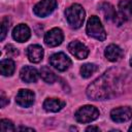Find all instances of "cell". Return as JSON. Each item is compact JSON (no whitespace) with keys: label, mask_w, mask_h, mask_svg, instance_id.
<instances>
[{"label":"cell","mask_w":132,"mask_h":132,"mask_svg":"<svg viewBox=\"0 0 132 132\" xmlns=\"http://www.w3.org/2000/svg\"><path fill=\"white\" fill-rule=\"evenodd\" d=\"M116 69H110L94 80L87 89V96L92 100H105L122 92V79Z\"/></svg>","instance_id":"cell-1"},{"label":"cell","mask_w":132,"mask_h":132,"mask_svg":"<svg viewBox=\"0 0 132 132\" xmlns=\"http://www.w3.org/2000/svg\"><path fill=\"white\" fill-rule=\"evenodd\" d=\"M65 15L70 27L77 29L85 21V10L79 4H72L65 10Z\"/></svg>","instance_id":"cell-2"},{"label":"cell","mask_w":132,"mask_h":132,"mask_svg":"<svg viewBox=\"0 0 132 132\" xmlns=\"http://www.w3.org/2000/svg\"><path fill=\"white\" fill-rule=\"evenodd\" d=\"M87 34L99 41H103L106 38V32L100 22V20L96 15H92L88 22L86 27Z\"/></svg>","instance_id":"cell-3"},{"label":"cell","mask_w":132,"mask_h":132,"mask_svg":"<svg viewBox=\"0 0 132 132\" xmlns=\"http://www.w3.org/2000/svg\"><path fill=\"white\" fill-rule=\"evenodd\" d=\"M99 114H100V112L95 106L85 105V106L80 107L79 109H77L74 116H75V119L77 122L86 124V123H91V122L95 121L99 117Z\"/></svg>","instance_id":"cell-4"},{"label":"cell","mask_w":132,"mask_h":132,"mask_svg":"<svg viewBox=\"0 0 132 132\" xmlns=\"http://www.w3.org/2000/svg\"><path fill=\"white\" fill-rule=\"evenodd\" d=\"M56 7H57L56 0H41L34 6L33 11L37 16L44 18L50 15L56 9Z\"/></svg>","instance_id":"cell-5"},{"label":"cell","mask_w":132,"mask_h":132,"mask_svg":"<svg viewBox=\"0 0 132 132\" xmlns=\"http://www.w3.org/2000/svg\"><path fill=\"white\" fill-rule=\"evenodd\" d=\"M51 65L59 71H65L71 66V60L64 53H57L50 58Z\"/></svg>","instance_id":"cell-6"},{"label":"cell","mask_w":132,"mask_h":132,"mask_svg":"<svg viewBox=\"0 0 132 132\" xmlns=\"http://www.w3.org/2000/svg\"><path fill=\"white\" fill-rule=\"evenodd\" d=\"M110 118L116 123H124L132 119V108L129 106H121L110 111Z\"/></svg>","instance_id":"cell-7"},{"label":"cell","mask_w":132,"mask_h":132,"mask_svg":"<svg viewBox=\"0 0 132 132\" xmlns=\"http://www.w3.org/2000/svg\"><path fill=\"white\" fill-rule=\"evenodd\" d=\"M63 39H64L63 32L59 28H53L48 32H46L44 35V42L47 46H51V47L60 45Z\"/></svg>","instance_id":"cell-8"},{"label":"cell","mask_w":132,"mask_h":132,"mask_svg":"<svg viewBox=\"0 0 132 132\" xmlns=\"http://www.w3.org/2000/svg\"><path fill=\"white\" fill-rule=\"evenodd\" d=\"M68 51L77 59L79 60H82V59H86L89 55V48L82 44L81 42H79L78 40H74V41H71L69 44H68Z\"/></svg>","instance_id":"cell-9"},{"label":"cell","mask_w":132,"mask_h":132,"mask_svg":"<svg viewBox=\"0 0 132 132\" xmlns=\"http://www.w3.org/2000/svg\"><path fill=\"white\" fill-rule=\"evenodd\" d=\"M34 98H35V95L32 91L22 89L18 92V94L15 96V102L20 106L29 107L34 103Z\"/></svg>","instance_id":"cell-10"},{"label":"cell","mask_w":132,"mask_h":132,"mask_svg":"<svg viewBox=\"0 0 132 132\" xmlns=\"http://www.w3.org/2000/svg\"><path fill=\"white\" fill-rule=\"evenodd\" d=\"M31 31L29 27L25 24H20L16 27H14L12 31V37L18 42H25L30 38Z\"/></svg>","instance_id":"cell-11"},{"label":"cell","mask_w":132,"mask_h":132,"mask_svg":"<svg viewBox=\"0 0 132 132\" xmlns=\"http://www.w3.org/2000/svg\"><path fill=\"white\" fill-rule=\"evenodd\" d=\"M43 48L38 44H32L27 48V57L32 63H39L43 58Z\"/></svg>","instance_id":"cell-12"},{"label":"cell","mask_w":132,"mask_h":132,"mask_svg":"<svg viewBox=\"0 0 132 132\" xmlns=\"http://www.w3.org/2000/svg\"><path fill=\"white\" fill-rule=\"evenodd\" d=\"M20 77L25 82H35L38 78V72L32 66H25L20 71Z\"/></svg>","instance_id":"cell-13"},{"label":"cell","mask_w":132,"mask_h":132,"mask_svg":"<svg viewBox=\"0 0 132 132\" xmlns=\"http://www.w3.org/2000/svg\"><path fill=\"white\" fill-rule=\"evenodd\" d=\"M104 55L106 57V59L110 62H117L119 61L123 55H124V52L123 50L116 45V44H109L106 48H105V52H104Z\"/></svg>","instance_id":"cell-14"},{"label":"cell","mask_w":132,"mask_h":132,"mask_svg":"<svg viewBox=\"0 0 132 132\" xmlns=\"http://www.w3.org/2000/svg\"><path fill=\"white\" fill-rule=\"evenodd\" d=\"M65 106V102L58 98H47L43 102L44 110L48 112H57Z\"/></svg>","instance_id":"cell-15"},{"label":"cell","mask_w":132,"mask_h":132,"mask_svg":"<svg viewBox=\"0 0 132 132\" xmlns=\"http://www.w3.org/2000/svg\"><path fill=\"white\" fill-rule=\"evenodd\" d=\"M0 69H1V74L4 76H10L14 72L15 69V64L11 59H5L2 60L0 63Z\"/></svg>","instance_id":"cell-16"},{"label":"cell","mask_w":132,"mask_h":132,"mask_svg":"<svg viewBox=\"0 0 132 132\" xmlns=\"http://www.w3.org/2000/svg\"><path fill=\"white\" fill-rule=\"evenodd\" d=\"M39 74L41 76V78L47 82V84H53L57 80V75L46 66H42L40 68V71H39Z\"/></svg>","instance_id":"cell-17"},{"label":"cell","mask_w":132,"mask_h":132,"mask_svg":"<svg viewBox=\"0 0 132 132\" xmlns=\"http://www.w3.org/2000/svg\"><path fill=\"white\" fill-rule=\"evenodd\" d=\"M104 16L106 20H113L116 19V15H117V11L114 10V7L109 4V3H103L101 6H100Z\"/></svg>","instance_id":"cell-18"},{"label":"cell","mask_w":132,"mask_h":132,"mask_svg":"<svg viewBox=\"0 0 132 132\" xmlns=\"http://www.w3.org/2000/svg\"><path fill=\"white\" fill-rule=\"evenodd\" d=\"M97 70H98L97 65L92 64V63H87L80 67V75L85 78H88L91 75H93Z\"/></svg>","instance_id":"cell-19"},{"label":"cell","mask_w":132,"mask_h":132,"mask_svg":"<svg viewBox=\"0 0 132 132\" xmlns=\"http://www.w3.org/2000/svg\"><path fill=\"white\" fill-rule=\"evenodd\" d=\"M0 130L3 132H11V131H14L15 128L11 121L3 119L0 121Z\"/></svg>","instance_id":"cell-20"},{"label":"cell","mask_w":132,"mask_h":132,"mask_svg":"<svg viewBox=\"0 0 132 132\" xmlns=\"http://www.w3.org/2000/svg\"><path fill=\"white\" fill-rule=\"evenodd\" d=\"M8 29H9V20L8 18H4L2 20V23H1V37L0 39L3 40L8 32Z\"/></svg>","instance_id":"cell-21"},{"label":"cell","mask_w":132,"mask_h":132,"mask_svg":"<svg viewBox=\"0 0 132 132\" xmlns=\"http://www.w3.org/2000/svg\"><path fill=\"white\" fill-rule=\"evenodd\" d=\"M6 52H7V54L8 55H11V56H16L18 54H19V52H18V50L13 46V45H11V44H8V45H6Z\"/></svg>","instance_id":"cell-22"},{"label":"cell","mask_w":132,"mask_h":132,"mask_svg":"<svg viewBox=\"0 0 132 132\" xmlns=\"http://www.w3.org/2000/svg\"><path fill=\"white\" fill-rule=\"evenodd\" d=\"M0 100H1V107H4V106L9 102V100L5 97V95H4V93H3V92L1 93V99H0Z\"/></svg>","instance_id":"cell-23"},{"label":"cell","mask_w":132,"mask_h":132,"mask_svg":"<svg viewBox=\"0 0 132 132\" xmlns=\"http://www.w3.org/2000/svg\"><path fill=\"white\" fill-rule=\"evenodd\" d=\"M86 131H99V128L98 127H94V126H90L86 129Z\"/></svg>","instance_id":"cell-24"},{"label":"cell","mask_w":132,"mask_h":132,"mask_svg":"<svg viewBox=\"0 0 132 132\" xmlns=\"http://www.w3.org/2000/svg\"><path fill=\"white\" fill-rule=\"evenodd\" d=\"M128 5H129L130 12H131V14H132V0H128Z\"/></svg>","instance_id":"cell-25"},{"label":"cell","mask_w":132,"mask_h":132,"mask_svg":"<svg viewBox=\"0 0 132 132\" xmlns=\"http://www.w3.org/2000/svg\"><path fill=\"white\" fill-rule=\"evenodd\" d=\"M19 130H28V131H34L33 129H31V128H27V127H20V128H19Z\"/></svg>","instance_id":"cell-26"},{"label":"cell","mask_w":132,"mask_h":132,"mask_svg":"<svg viewBox=\"0 0 132 132\" xmlns=\"http://www.w3.org/2000/svg\"><path fill=\"white\" fill-rule=\"evenodd\" d=\"M129 131H132V125L130 126V128H129Z\"/></svg>","instance_id":"cell-27"},{"label":"cell","mask_w":132,"mask_h":132,"mask_svg":"<svg viewBox=\"0 0 132 132\" xmlns=\"http://www.w3.org/2000/svg\"><path fill=\"white\" fill-rule=\"evenodd\" d=\"M130 65H131V67H132V59L130 60Z\"/></svg>","instance_id":"cell-28"}]
</instances>
